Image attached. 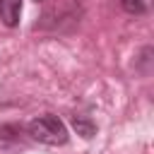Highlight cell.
Here are the masks:
<instances>
[{
    "instance_id": "5b68a950",
    "label": "cell",
    "mask_w": 154,
    "mask_h": 154,
    "mask_svg": "<svg viewBox=\"0 0 154 154\" xmlns=\"http://www.w3.org/2000/svg\"><path fill=\"white\" fill-rule=\"evenodd\" d=\"M34 2H43V0H34Z\"/></svg>"
},
{
    "instance_id": "7a4b0ae2",
    "label": "cell",
    "mask_w": 154,
    "mask_h": 154,
    "mask_svg": "<svg viewBox=\"0 0 154 154\" xmlns=\"http://www.w3.org/2000/svg\"><path fill=\"white\" fill-rule=\"evenodd\" d=\"M22 17V0H0V22L10 29L19 24Z\"/></svg>"
},
{
    "instance_id": "6da1fadb",
    "label": "cell",
    "mask_w": 154,
    "mask_h": 154,
    "mask_svg": "<svg viewBox=\"0 0 154 154\" xmlns=\"http://www.w3.org/2000/svg\"><path fill=\"white\" fill-rule=\"evenodd\" d=\"M26 132H29L31 140H36L41 144H48V147H60L70 137L65 123L58 116H53V113H46V116H38V118L29 120Z\"/></svg>"
},
{
    "instance_id": "277c9868",
    "label": "cell",
    "mask_w": 154,
    "mask_h": 154,
    "mask_svg": "<svg viewBox=\"0 0 154 154\" xmlns=\"http://www.w3.org/2000/svg\"><path fill=\"white\" fill-rule=\"evenodd\" d=\"M120 7L128 14H147L152 10V0H120Z\"/></svg>"
},
{
    "instance_id": "3957f363",
    "label": "cell",
    "mask_w": 154,
    "mask_h": 154,
    "mask_svg": "<svg viewBox=\"0 0 154 154\" xmlns=\"http://www.w3.org/2000/svg\"><path fill=\"white\" fill-rule=\"evenodd\" d=\"M72 128L77 130V135H82L84 140L94 137L96 135V123L87 116H72Z\"/></svg>"
}]
</instances>
